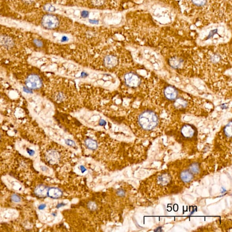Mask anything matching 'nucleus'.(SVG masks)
Wrapping results in <instances>:
<instances>
[{
    "label": "nucleus",
    "instance_id": "obj_7",
    "mask_svg": "<svg viewBox=\"0 0 232 232\" xmlns=\"http://www.w3.org/2000/svg\"><path fill=\"white\" fill-rule=\"evenodd\" d=\"M181 132L184 137L186 138H190L195 135V130L192 126L186 124L182 127Z\"/></svg>",
    "mask_w": 232,
    "mask_h": 232
},
{
    "label": "nucleus",
    "instance_id": "obj_1",
    "mask_svg": "<svg viewBox=\"0 0 232 232\" xmlns=\"http://www.w3.org/2000/svg\"><path fill=\"white\" fill-rule=\"evenodd\" d=\"M138 124L145 131H150L157 127L160 122L159 116L150 109L143 110L137 116Z\"/></svg>",
    "mask_w": 232,
    "mask_h": 232
},
{
    "label": "nucleus",
    "instance_id": "obj_4",
    "mask_svg": "<svg viewBox=\"0 0 232 232\" xmlns=\"http://www.w3.org/2000/svg\"><path fill=\"white\" fill-rule=\"evenodd\" d=\"M163 95L167 100L174 102L178 98V90L175 87L169 85L164 88Z\"/></svg>",
    "mask_w": 232,
    "mask_h": 232
},
{
    "label": "nucleus",
    "instance_id": "obj_26",
    "mask_svg": "<svg viewBox=\"0 0 232 232\" xmlns=\"http://www.w3.org/2000/svg\"><path fill=\"white\" fill-rule=\"evenodd\" d=\"M80 169L82 173H84V172L86 170V169L84 167V166H81Z\"/></svg>",
    "mask_w": 232,
    "mask_h": 232
},
{
    "label": "nucleus",
    "instance_id": "obj_16",
    "mask_svg": "<svg viewBox=\"0 0 232 232\" xmlns=\"http://www.w3.org/2000/svg\"><path fill=\"white\" fill-rule=\"evenodd\" d=\"M45 9L46 11H49V12H53L55 10V7L50 4H48L46 5Z\"/></svg>",
    "mask_w": 232,
    "mask_h": 232
},
{
    "label": "nucleus",
    "instance_id": "obj_6",
    "mask_svg": "<svg viewBox=\"0 0 232 232\" xmlns=\"http://www.w3.org/2000/svg\"><path fill=\"white\" fill-rule=\"evenodd\" d=\"M185 60L178 56H172L169 59V64L170 67L176 70L181 69L184 65Z\"/></svg>",
    "mask_w": 232,
    "mask_h": 232
},
{
    "label": "nucleus",
    "instance_id": "obj_13",
    "mask_svg": "<svg viewBox=\"0 0 232 232\" xmlns=\"http://www.w3.org/2000/svg\"><path fill=\"white\" fill-rule=\"evenodd\" d=\"M224 133L226 136L231 137L232 136V123L230 122L227 125L225 126L224 129Z\"/></svg>",
    "mask_w": 232,
    "mask_h": 232
},
{
    "label": "nucleus",
    "instance_id": "obj_9",
    "mask_svg": "<svg viewBox=\"0 0 232 232\" xmlns=\"http://www.w3.org/2000/svg\"><path fill=\"white\" fill-rule=\"evenodd\" d=\"M63 195L61 190L55 187H52L48 189L47 196L52 199H58Z\"/></svg>",
    "mask_w": 232,
    "mask_h": 232
},
{
    "label": "nucleus",
    "instance_id": "obj_10",
    "mask_svg": "<svg viewBox=\"0 0 232 232\" xmlns=\"http://www.w3.org/2000/svg\"><path fill=\"white\" fill-rule=\"evenodd\" d=\"M85 144L87 148L91 150H95L97 149V142L91 138H87L85 141Z\"/></svg>",
    "mask_w": 232,
    "mask_h": 232
},
{
    "label": "nucleus",
    "instance_id": "obj_25",
    "mask_svg": "<svg viewBox=\"0 0 232 232\" xmlns=\"http://www.w3.org/2000/svg\"><path fill=\"white\" fill-rule=\"evenodd\" d=\"M106 122H105V121H104V120H101L100 121L99 124L100 125L104 126L105 125H106Z\"/></svg>",
    "mask_w": 232,
    "mask_h": 232
},
{
    "label": "nucleus",
    "instance_id": "obj_22",
    "mask_svg": "<svg viewBox=\"0 0 232 232\" xmlns=\"http://www.w3.org/2000/svg\"><path fill=\"white\" fill-rule=\"evenodd\" d=\"M88 12L87 11H84L82 12L81 16L83 17L86 18L88 16Z\"/></svg>",
    "mask_w": 232,
    "mask_h": 232
},
{
    "label": "nucleus",
    "instance_id": "obj_5",
    "mask_svg": "<svg viewBox=\"0 0 232 232\" xmlns=\"http://www.w3.org/2000/svg\"><path fill=\"white\" fill-rule=\"evenodd\" d=\"M26 84L27 86L30 89H38L41 87L42 80L38 75L34 74H30L27 78Z\"/></svg>",
    "mask_w": 232,
    "mask_h": 232
},
{
    "label": "nucleus",
    "instance_id": "obj_3",
    "mask_svg": "<svg viewBox=\"0 0 232 232\" xmlns=\"http://www.w3.org/2000/svg\"><path fill=\"white\" fill-rule=\"evenodd\" d=\"M125 81L127 85L131 87H137L141 84L140 77L134 72H129L125 76Z\"/></svg>",
    "mask_w": 232,
    "mask_h": 232
},
{
    "label": "nucleus",
    "instance_id": "obj_8",
    "mask_svg": "<svg viewBox=\"0 0 232 232\" xmlns=\"http://www.w3.org/2000/svg\"><path fill=\"white\" fill-rule=\"evenodd\" d=\"M48 188L43 184H40L36 186L34 189V192L36 196L40 197H45L47 196Z\"/></svg>",
    "mask_w": 232,
    "mask_h": 232
},
{
    "label": "nucleus",
    "instance_id": "obj_23",
    "mask_svg": "<svg viewBox=\"0 0 232 232\" xmlns=\"http://www.w3.org/2000/svg\"><path fill=\"white\" fill-rule=\"evenodd\" d=\"M23 90H24V92H26V93H32L31 90H30V89H29L28 87V88H27V87H24V88H23Z\"/></svg>",
    "mask_w": 232,
    "mask_h": 232
},
{
    "label": "nucleus",
    "instance_id": "obj_14",
    "mask_svg": "<svg viewBox=\"0 0 232 232\" xmlns=\"http://www.w3.org/2000/svg\"><path fill=\"white\" fill-rule=\"evenodd\" d=\"M11 199L13 202L15 203H19L21 201L20 197L16 194L12 195L11 196Z\"/></svg>",
    "mask_w": 232,
    "mask_h": 232
},
{
    "label": "nucleus",
    "instance_id": "obj_20",
    "mask_svg": "<svg viewBox=\"0 0 232 232\" xmlns=\"http://www.w3.org/2000/svg\"><path fill=\"white\" fill-rule=\"evenodd\" d=\"M34 43L36 46L38 47H41L42 46V42L39 40H35L34 41Z\"/></svg>",
    "mask_w": 232,
    "mask_h": 232
},
{
    "label": "nucleus",
    "instance_id": "obj_27",
    "mask_svg": "<svg viewBox=\"0 0 232 232\" xmlns=\"http://www.w3.org/2000/svg\"><path fill=\"white\" fill-rule=\"evenodd\" d=\"M66 205L64 204H63V203H60V204H59L58 205H57V208H59L63 206Z\"/></svg>",
    "mask_w": 232,
    "mask_h": 232
},
{
    "label": "nucleus",
    "instance_id": "obj_2",
    "mask_svg": "<svg viewBox=\"0 0 232 232\" xmlns=\"http://www.w3.org/2000/svg\"><path fill=\"white\" fill-rule=\"evenodd\" d=\"M61 18L55 15H45L42 17L41 24L44 27L47 29L56 30L60 29L61 26Z\"/></svg>",
    "mask_w": 232,
    "mask_h": 232
},
{
    "label": "nucleus",
    "instance_id": "obj_29",
    "mask_svg": "<svg viewBox=\"0 0 232 232\" xmlns=\"http://www.w3.org/2000/svg\"><path fill=\"white\" fill-rule=\"evenodd\" d=\"M0 138H1V136H0Z\"/></svg>",
    "mask_w": 232,
    "mask_h": 232
},
{
    "label": "nucleus",
    "instance_id": "obj_24",
    "mask_svg": "<svg viewBox=\"0 0 232 232\" xmlns=\"http://www.w3.org/2000/svg\"><path fill=\"white\" fill-rule=\"evenodd\" d=\"M45 207H46V205H45V204H41V205L39 206L38 209H39L40 210H42V209H44L45 208Z\"/></svg>",
    "mask_w": 232,
    "mask_h": 232
},
{
    "label": "nucleus",
    "instance_id": "obj_21",
    "mask_svg": "<svg viewBox=\"0 0 232 232\" xmlns=\"http://www.w3.org/2000/svg\"><path fill=\"white\" fill-rule=\"evenodd\" d=\"M27 152L29 155H31V156H33V155H34V153H35V152H34V151H33V150L30 149H27Z\"/></svg>",
    "mask_w": 232,
    "mask_h": 232
},
{
    "label": "nucleus",
    "instance_id": "obj_28",
    "mask_svg": "<svg viewBox=\"0 0 232 232\" xmlns=\"http://www.w3.org/2000/svg\"><path fill=\"white\" fill-rule=\"evenodd\" d=\"M162 231V228H161V227H159V228H158L157 229H156V230H155V231L161 232Z\"/></svg>",
    "mask_w": 232,
    "mask_h": 232
},
{
    "label": "nucleus",
    "instance_id": "obj_18",
    "mask_svg": "<svg viewBox=\"0 0 232 232\" xmlns=\"http://www.w3.org/2000/svg\"><path fill=\"white\" fill-rule=\"evenodd\" d=\"M116 193H117V195L119 196H120V197H123V196H124L125 195V192L123 190H122V189H119V190H118V191H117Z\"/></svg>",
    "mask_w": 232,
    "mask_h": 232
},
{
    "label": "nucleus",
    "instance_id": "obj_15",
    "mask_svg": "<svg viewBox=\"0 0 232 232\" xmlns=\"http://www.w3.org/2000/svg\"><path fill=\"white\" fill-rule=\"evenodd\" d=\"M191 170L194 173H197L199 171V166L197 164H194L191 167Z\"/></svg>",
    "mask_w": 232,
    "mask_h": 232
},
{
    "label": "nucleus",
    "instance_id": "obj_19",
    "mask_svg": "<svg viewBox=\"0 0 232 232\" xmlns=\"http://www.w3.org/2000/svg\"><path fill=\"white\" fill-rule=\"evenodd\" d=\"M88 208H89L91 210H95V209H96V205L95 204V203H93V202H91V203H90L88 204Z\"/></svg>",
    "mask_w": 232,
    "mask_h": 232
},
{
    "label": "nucleus",
    "instance_id": "obj_17",
    "mask_svg": "<svg viewBox=\"0 0 232 232\" xmlns=\"http://www.w3.org/2000/svg\"><path fill=\"white\" fill-rule=\"evenodd\" d=\"M66 143L67 144V145L70 146V147H75V146H76V145H75V143L74 142V141H73L71 140H66Z\"/></svg>",
    "mask_w": 232,
    "mask_h": 232
},
{
    "label": "nucleus",
    "instance_id": "obj_11",
    "mask_svg": "<svg viewBox=\"0 0 232 232\" xmlns=\"http://www.w3.org/2000/svg\"><path fill=\"white\" fill-rule=\"evenodd\" d=\"M181 179L184 182L188 183L193 178V176L189 171L187 170L183 171L181 174Z\"/></svg>",
    "mask_w": 232,
    "mask_h": 232
},
{
    "label": "nucleus",
    "instance_id": "obj_12",
    "mask_svg": "<svg viewBox=\"0 0 232 232\" xmlns=\"http://www.w3.org/2000/svg\"><path fill=\"white\" fill-rule=\"evenodd\" d=\"M191 2L193 5L197 7H201L205 5L207 0H191Z\"/></svg>",
    "mask_w": 232,
    "mask_h": 232
}]
</instances>
